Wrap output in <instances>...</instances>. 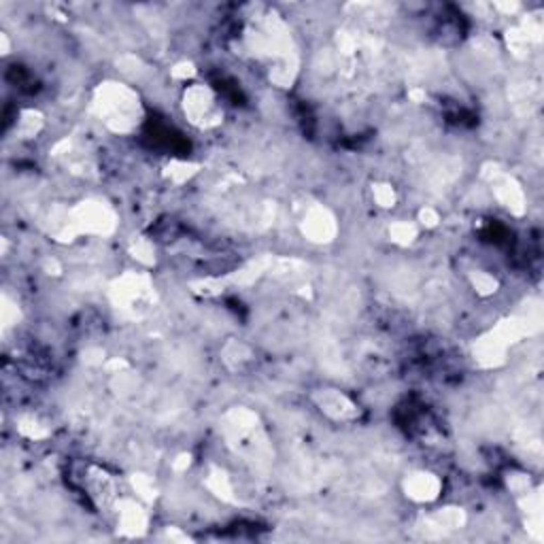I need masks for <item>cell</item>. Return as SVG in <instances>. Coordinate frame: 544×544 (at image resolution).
<instances>
[{"mask_svg": "<svg viewBox=\"0 0 544 544\" xmlns=\"http://www.w3.org/2000/svg\"><path fill=\"white\" fill-rule=\"evenodd\" d=\"M436 491H438V481L432 475H417L409 487V493L415 500H432L436 498Z\"/></svg>", "mask_w": 544, "mask_h": 544, "instance_id": "obj_1", "label": "cell"}]
</instances>
